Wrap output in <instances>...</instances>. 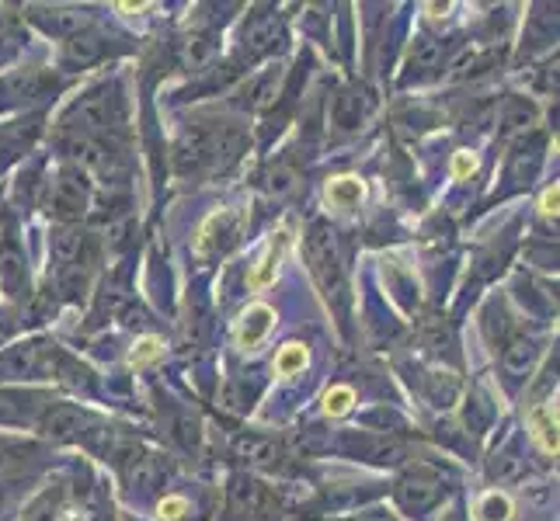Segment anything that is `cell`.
<instances>
[{
    "label": "cell",
    "instance_id": "1",
    "mask_svg": "<svg viewBox=\"0 0 560 521\" xmlns=\"http://www.w3.org/2000/svg\"><path fill=\"white\" fill-rule=\"evenodd\" d=\"M126 122V105H122L119 87H94L84 98H77L63 115V126L74 132L77 139H108Z\"/></svg>",
    "mask_w": 560,
    "mask_h": 521
},
{
    "label": "cell",
    "instance_id": "2",
    "mask_svg": "<svg viewBox=\"0 0 560 521\" xmlns=\"http://www.w3.org/2000/svg\"><path fill=\"white\" fill-rule=\"evenodd\" d=\"M307 261H310V271H314L320 292H324L327 306H331V310L338 313L341 324H345L352 296H348L345 264H341V258H338V247H334L327 226H320V223L310 226V233H307Z\"/></svg>",
    "mask_w": 560,
    "mask_h": 521
},
{
    "label": "cell",
    "instance_id": "3",
    "mask_svg": "<svg viewBox=\"0 0 560 521\" xmlns=\"http://www.w3.org/2000/svg\"><path fill=\"white\" fill-rule=\"evenodd\" d=\"M39 428L46 431L49 438H56V442H91L94 445V438L108 435L87 410L74 407V403H53V407L39 417Z\"/></svg>",
    "mask_w": 560,
    "mask_h": 521
},
{
    "label": "cell",
    "instance_id": "4",
    "mask_svg": "<svg viewBox=\"0 0 560 521\" xmlns=\"http://www.w3.org/2000/svg\"><path fill=\"white\" fill-rule=\"evenodd\" d=\"M112 459H115V466H119V473L129 490H154L160 483V476H164L160 459L150 456L147 449H140V445H133V442L115 445Z\"/></svg>",
    "mask_w": 560,
    "mask_h": 521
},
{
    "label": "cell",
    "instance_id": "5",
    "mask_svg": "<svg viewBox=\"0 0 560 521\" xmlns=\"http://www.w3.org/2000/svg\"><path fill=\"white\" fill-rule=\"evenodd\" d=\"M442 497H446V487H442V476L432 473V469H411V473L400 476V483H397L400 508L411 511V515L432 511Z\"/></svg>",
    "mask_w": 560,
    "mask_h": 521
},
{
    "label": "cell",
    "instance_id": "6",
    "mask_svg": "<svg viewBox=\"0 0 560 521\" xmlns=\"http://www.w3.org/2000/svg\"><path fill=\"white\" fill-rule=\"evenodd\" d=\"M87 209V181L84 174L67 167V171L56 174V181L49 185V212L63 223H74V219L84 216Z\"/></svg>",
    "mask_w": 560,
    "mask_h": 521
},
{
    "label": "cell",
    "instance_id": "7",
    "mask_svg": "<svg viewBox=\"0 0 560 521\" xmlns=\"http://www.w3.org/2000/svg\"><path fill=\"white\" fill-rule=\"evenodd\" d=\"M282 39H286V32H282V18L275 11H258L251 14V21H247L244 28V56L247 60H258V56H268L275 53V49L282 46Z\"/></svg>",
    "mask_w": 560,
    "mask_h": 521
},
{
    "label": "cell",
    "instance_id": "8",
    "mask_svg": "<svg viewBox=\"0 0 560 521\" xmlns=\"http://www.w3.org/2000/svg\"><path fill=\"white\" fill-rule=\"evenodd\" d=\"M376 108V98L369 87L362 84H348L345 91H338V98H334L331 105V119L338 129H355L362 126V122L369 119V112Z\"/></svg>",
    "mask_w": 560,
    "mask_h": 521
},
{
    "label": "cell",
    "instance_id": "9",
    "mask_svg": "<svg viewBox=\"0 0 560 521\" xmlns=\"http://www.w3.org/2000/svg\"><path fill=\"white\" fill-rule=\"evenodd\" d=\"M28 18L46 35H60V39H74V35L91 28V14L74 11V7H32Z\"/></svg>",
    "mask_w": 560,
    "mask_h": 521
},
{
    "label": "cell",
    "instance_id": "10",
    "mask_svg": "<svg viewBox=\"0 0 560 521\" xmlns=\"http://www.w3.org/2000/svg\"><path fill=\"white\" fill-rule=\"evenodd\" d=\"M0 289L7 299H18L28 289V268H25V251H21L14 230L4 233V244H0Z\"/></svg>",
    "mask_w": 560,
    "mask_h": 521
},
{
    "label": "cell",
    "instance_id": "11",
    "mask_svg": "<svg viewBox=\"0 0 560 521\" xmlns=\"http://www.w3.org/2000/svg\"><path fill=\"white\" fill-rule=\"evenodd\" d=\"M53 400L42 393H18V390H0V424H35Z\"/></svg>",
    "mask_w": 560,
    "mask_h": 521
},
{
    "label": "cell",
    "instance_id": "12",
    "mask_svg": "<svg viewBox=\"0 0 560 521\" xmlns=\"http://www.w3.org/2000/svg\"><path fill=\"white\" fill-rule=\"evenodd\" d=\"M237 230H240L237 212H230V209L213 212V216L206 219V226L199 230V251L202 254H223L237 240Z\"/></svg>",
    "mask_w": 560,
    "mask_h": 521
},
{
    "label": "cell",
    "instance_id": "13",
    "mask_svg": "<svg viewBox=\"0 0 560 521\" xmlns=\"http://www.w3.org/2000/svg\"><path fill=\"white\" fill-rule=\"evenodd\" d=\"M442 56H446V49H442L439 39L418 35V39L411 42V53H407V80L432 77V73L442 66Z\"/></svg>",
    "mask_w": 560,
    "mask_h": 521
},
{
    "label": "cell",
    "instance_id": "14",
    "mask_svg": "<svg viewBox=\"0 0 560 521\" xmlns=\"http://www.w3.org/2000/svg\"><path fill=\"white\" fill-rule=\"evenodd\" d=\"M105 53H108V42L101 39L98 32L87 28V32L67 39V46H63V63L67 66H91L98 60H105Z\"/></svg>",
    "mask_w": 560,
    "mask_h": 521
},
{
    "label": "cell",
    "instance_id": "15",
    "mask_svg": "<svg viewBox=\"0 0 560 521\" xmlns=\"http://www.w3.org/2000/svg\"><path fill=\"white\" fill-rule=\"evenodd\" d=\"M536 362V344L526 341V337H512V341L501 348V369H505L508 379H522Z\"/></svg>",
    "mask_w": 560,
    "mask_h": 521
},
{
    "label": "cell",
    "instance_id": "16",
    "mask_svg": "<svg viewBox=\"0 0 560 521\" xmlns=\"http://www.w3.org/2000/svg\"><path fill=\"white\" fill-rule=\"evenodd\" d=\"M39 459V449L25 442H0V480L4 476H18L25 473L28 466H35Z\"/></svg>",
    "mask_w": 560,
    "mask_h": 521
},
{
    "label": "cell",
    "instance_id": "17",
    "mask_svg": "<svg viewBox=\"0 0 560 521\" xmlns=\"http://www.w3.org/2000/svg\"><path fill=\"white\" fill-rule=\"evenodd\" d=\"M268 330H272V310H268V306H251V310L244 313V320H240V344H244V348H254Z\"/></svg>",
    "mask_w": 560,
    "mask_h": 521
},
{
    "label": "cell",
    "instance_id": "18",
    "mask_svg": "<svg viewBox=\"0 0 560 521\" xmlns=\"http://www.w3.org/2000/svg\"><path fill=\"white\" fill-rule=\"evenodd\" d=\"M362 195H366V188H362L359 178H334L331 185H327V202H331L334 209H352V205H359Z\"/></svg>",
    "mask_w": 560,
    "mask_h": 521
},
{
    "label": "cell",
    "instance_id": "19",
    "mask_svg": "<svg viewBox=\"0 0 560 521\" xmlns=\"http://www.w3.org/2000/svg\"><path fill=\"white\" fill-rule=\"evenodd\" d=\"M296 188H300V174H296V167L293 164H275L272 167V174H268V195L272 198H293L296 195Z\"/></svg>",
    "mask_w": 560,
    "mask_h": 521
},
{
    "label": "cell",
    "instance_id": "20",
    "mask_svg": "<svg viewBox=\"0 0 560 521\" xmlns=\"http://www.w3.org/2000/svg\"><path fill=\"white\" fill-rule=\"evenodd\" d=\"M258 393H261L258 383L247 390V383L234 379V383H227V390H223V403H227L230 410H251L254 407V396H258Z\"/></svg>",
    "mask_w": 560,
    "mask_h": 521
},
{
    "label": "cell",
    "instance_id": "21",
    "mask_svg": "<svg viewBox=\"0 0 560 521\" xmlns=\"http://www.w3.org/2000/svg\"><path fill=\"white\" fill-rule=\"evenodd\" d=\"M477 511L484 521H508L512 518V501H508L505 494H498V490H491V494H484Z\"/></svg>",
    "mask_w": 560,
    "mask_h": 521
},
{
    "label": "cell",
    "instance_id": "22",
    "mask_svg": "<svg viewBox=\"0 0 560 521\" xmlns=\"http://www.w3.org/2000/svg\"><path fill=\"white\" fill-rule=\"evenodd\" d=\"M303 365H307V348H303V344H286V348L279 351V358H275V372H279V376H293Z\"/></svg>",
    "mask_w": 560,
    "mask_h": 521
},
{
    "label": "cell",
    "instance_id": "23",
    "mask_svg": "<svg viewBox=\"0 0 560 521\" xmlns=\"http://www.w3.org/2000/svg\"><path fill=\"white\" fill-rule=\"evenodd\" d=\"M529 421H533V431H536V438H540V442H543V449L557 452V424L550 421L547 410L536 407L533 414H529Z\"/></svg>",
    "mask_w": 560,
    "mask_h": 521
},
{
    "label": "cell",
    "instance_id": "24",
    "mask_svg": "<svg viewBox=\"0 0 560 521\" xmlns=\"http://www.w3.org/2000/svg\"><path fill=\"white\" fill-rule=\"evenodd\" d=\"M279 254H282V240H279V244L268 247L265 258H261V264L251 271V285H254V289H261V285H268L275 278V264H279Z\"/></svg>",
    "mask_w": 560,
    "mask_h": 521
},
{
    "label": "cell",
    "instance_id": "25",
    "mask_svg": "<svg viewBox=\"0 0 560 521\" xmlns=\"http://www.w3.org/2000/svg\"><path fill=\"white\" fill-rule=\"evenodd\" d=\"M352 400H355V393L348 390V386H334V390L327 393V400H324V410L338 417V414H345V410L352 407Z\"/></svg>",
    "mask_w": 560,
    "mask_h": 521
},
{
    "label": "cell",
    "instance_id": "26",
    "mask_svg": "<svg viewBox=\"0 0 560 521\" xmlns=\"http://www.w3.org/2000/svg\"><path fill=\"white\" fill-rule=\"evenodd\" d=\"M160 355V341L157 337H143L140 344H136V351H133V362L140 365V362H150V358H157Z\"/></svg>",
    "mask_w": 560,
    "mask_h": 521
},
{
    "label": "cell",
    "instance_id": "27",
    "mask_svg": "<svg viewBox=\"0 0 560 521\" xmlns=\"http://www.w3.org/2000/svg\"><path fill=\"white\" fill-rule=\"evenodd\" d=\"M185 508H188V504L181 501V497H167V501H160V518L178 521L181 515H185Z\"/></svg>",
    "mask_w": 560,
    "mask_h": 521
},
{
    "label": "cell",
    "instance_id": "28",
    "mask_svg": "<svg viewBox=\"0 0 560 521\" xmlns=\"http://www.w3.org/2000/svg\"><path fill=\"white\" fill-rule=\"evenodd\" d=\"M338 521H397L390 511H380V508H373V511H359V515H348V518H338Z\"/></svg>",
    "mask_w": 560,
    "mask_h": 521
},
{
    "label": "cell",
    "instance_id": "29",
    "mask_svg": "<svg viewBox=\"0 0 560 521\" xmlns=\"http://www.w3.org/2000/svg\"><path fill=\"white\" fill-rule=\"evenodd\" d=\"M467 171H474V157H470V153H460V157H456V174H467Z\"/></svg>",
    "mask_w": 560,
    "mask_h": 521
},
{
    "label": "cell",
    "instance_id": "30",
    "mask_svg": "<svg viewBox=\"0 0 560 521\" xmlns=\"http://www.w3.org/2000/svg\"><path fill=\"white\" fill-rule=\"evenodd\" d=\"M543 212H547V216H557V188L543 195Z\"/></svg>",
    "mask_w": 560,
    "mask_h": 521
}]
</instances>
